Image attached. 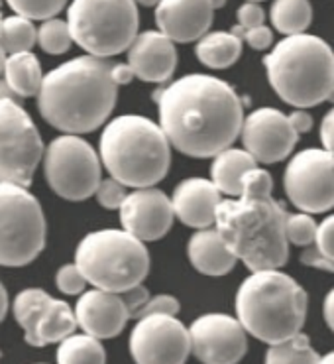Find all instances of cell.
Returning <instances> with one entry per match:
<instances>
[{
	"instance_id": "cell-24",
	"label": "cell",
	"mask_w": 334,
	"mask_h": 364,
	"mask_svg": "<svg viewBox=\"0 0 334 364\" xmlns=\"http://www.w3.org/2000/svg\"><path fill=\"white\" fill-rule=\"evenodd\" d=\"M2 79L9 83V87L20 99L36 97L42 89L43 71L38 58L32 51H20L10 53L4 61Z\"/></svg>"
},
{
	"instance_id": "cell-17",
	"label": "cell",
	"mask_w": 334,
	"mask_h": 364,
	"mask_svg": "<svg viewBox=\"0 0 334 364\" xmlns=\"http://www.w3.org/2000/svg\"><path fill=\"white\" fill-rule=\"evenodd\" d=\"M118 211L122 229L142 242H153L166 237L176 219L171 197L156 189V186L134 189L126 195Z\"/></svg>"
},
{
	"instance_id": "cell-9",
	"label": "cell",
	"mask_w": 334,
	"mask_h": 364,
	"mask_svg": "<svg viewBox=\"0 0 334 364\" xmlns=\"http://www.w3.org/2000/svg\"><path fill=\"white\" fill-rule=\"evenodd\" d=\"M48 223L28 187L0 181V266L20 268L42 255Z\"/></svg>"
},
{
	"instance_id": "cell-43",
	"label": "cell",
	"mask_w": 334,
	"mask_h": 364,
	"mask_svg": "<svg viewBox=\"0 0 334 364\" xmlns=\"http://www.w3.org/2000/svg\"><path fill=\"white\" fill-rule=\"evenodd\" d=\"M323 315H325V321L328 325V329L334 333V288L326 294L325 304H323Z\"/></svg>"
},
{
	"instance_id": "cell-33",
	"label": "cell",
	"mask_w": 334,
	"mask_h": 364,
	"mask_svg": "<svg viewBox=\"0 0 334 364\" xmlns=\"http://www.w3.org/2000/svg\"><path fill=\"white\" fill-rule=\"evenodd\" d=\"M14 14L28 18V20H50L55 18L65 9L67 0H6Z\"/></svg>"
},
{
	"instance_id": "cell-12",
	"label": "cell",
	"mask_w": 334,
	"mask_h": 364,
	"mask_svg": "<svg viewBox=\"0 0 334 364\" xmlns=\"http://www.w3.org/2000/svg\"><path fill=\"white\" fill-rule=\"evenodd\" d=\"M285 193L299 211L318 215L334 207V156L307 148L293 156L284 173Z\"/></svg>"
},
{
	"instance_id": "cell-14",
	"label": "cell",
	"mask_w": 334,
	"mask_h": 364,
	"mask_svg": "<svg viewBox=\"0 0 334 364\" xmlns=\"http://www.w3.org/2000/svg\"><path fill=\"white\" fill-rule=\"evenodd\" d=\"M136 364H185L191 355L189 329L176 315H144L130 335Z\"/></svg>"
},
{
	"instance_id": "cell-32",
	"label": "cell",
	"mask_w": 334,
	"mask_h": 364,
	"mask_svg": "<svg viewBox=\"0 0 334 364\" xmlns=\"http://www.w3.org/2000/svg\"><path fill=\"white\" fill-rule=\"evenodd\" d=\"M317 220L313 219V215L309 213H295L289 215L287 213V219H285V237L287 242L293 246H301V248H307V246L315 245V237H317Z\"/></svg>"
},
{
	"instance_id": "cell-39",
	"label": "cell",
	"mask_w": 334,
	"mask_h": 364,
	"mask_svg": "<svg viewBox=\"0 0 334 364\" xmlns=\"http://www.w3.org/2000/svg\"><path fill=\"white\" fill-rule=\"evenodd\" d=\"M120 297H122L126 309H128V315L130 317H138V314L142 311L144 305L148 304V299H150V291L144 288V284H136L132 288L122 291Z\"/></svg>"
},
{
	"instance_id": "cell-48",
	"label": "cell",
	"mask_w": 334,
	"mask_h": 364,
	"mask_svg": "<svg viewBox=\"0 0 334 364\" xmlns=\"http://www.w3.org/2000/svg\"><path fill=\"white\" fill-rule=\"evenodd\" d=\"M4 61H6V51L2 50V46H0V75L4 71Z\"/></svg>"
},
{
	"instance_id": "cell-15",
	"label": "cell",
	"mask_w": 334,
	"mask_h": 364,
	"mask_svg": "<svg viewBox=\"0 0 334 364\" xmlns=\"http://www.w3.org/2000/svg\"><path fill=\"white\" fill-rule=\"evenodd\" d=\"M189 339L203 364H238L248 353V333L232 315H200L189 327Z\"/></svg>"
},
{
	"instance_id": "cell-20",
	"label": "cell",
	"mask_w": 334,
	"mask_h": 364,
	"mask_svg": "<svg viewBox=\"0 0 334 364\" xmlns=\"http://www.w3.org/2000/svg\"><path fill=\"white\" fill-rule=\"evenodd\" d=\"M128 65L136 79L146 83H166L177 69L176 42L159 30L138 32L128 48Z\"/></svg>"
},
{
	"instance_id": "cell-28",
	"label": "cell",
	"mask_w": 334,
	"mask_h": 364,
	"mask_svg": "<svg viewBox=\"0 0 334 364\" xmlns=\"http://www.w3.org/2000/svg\"><path fill=\"white\" fill-rule=\"evenodd\" d=\"M318 360L320 356L305 333H297L291 339L269 345L266 353V364H318Z\"/></svg>"
},
{
	"instance_id": "cell-26",
	"label": "cell",
	"mask_w": 334,
	"mask_h": 364,
	"mask_svg": "<svg viewBox=\"0 0 334 364\" xmlns=\"http://www.w3.org/2000/svg\"><path fill=\"white\" fill-rule=\"evenodd\" d=\"M269 20L279 34H303L313 22V6L309 0H274Z\"/></svg>"
},
{
	"instance_id": "cell-46",
	"label": "cell",
	"mask_w": 334,
	"mask_h": 364,
	"mask_svg": "<svg viewBox=\"0 0 334 364\" xmlns=\"http://www.w3.org/2000/svg\"><path fill=\"white\" fill-rule=\"evenodd\" d=\"M136 4H140V6H148V9H151V6H156L159 0H134Z\"/></svg>"
},
{
	"instance_id": "cell-5",
	"label": "cell",
	"mask_w": 334,
	"mask_h": 364,
	"mask_svg": "<svg viewBox=\"0 0 334 364\" xmlns=\"http://www.w3.org/2000/svg\"><path fill=\"white\" fill-rule=\"evenodd\" d=\"M267 81L295 109L334 102V51L318 36H285L264 58Z\"/></svg>"
},
{
	"instance_id": "cell-11",
	"label": "cell",
	"mask_w": 334,
	"mask_h": 364,
	"mask_svg": "<svg viewBox=\"0 0 334 364\" xmlns=\"http://www.w3.org/2000/svg\"><path fill=\"white\" fill-rule=\"evenodd\" d=\"M40 130L20 101H0V181L28 187L42 161Z\"/></svg>"
},
{
	"instance_id": "cell-40",
	"label": "cell",
	"mask_w": 334,
	"mask_h": 364,
	"mask_svg": "<svg viewBox=\"0 0 334 364\" xmlns=\"http://www.w3.org/2000/svg\"><path fill=\"white\" fill-rule=\"evenodd\" d=\"M320 142L326 152L334 156V107L325 114V119L320 122Z\"/></svg>"
},
{
	"instance_id": "cell-4",
	"label": "cell",
	"mask_w": 334,
	"mask_h": 364,
	"mask_svg": "<svg viewBox=\"0 0 334 364\" xmlns=\"http://www.w3.org/2000/svg\"><path fill=\"white\" fill-rule=\"evenodd\" d=\"M309 296L281 270L252 272L236 291V319L266 345L291 339L305 325Z\"/></svg>"
},
{
	"instance_id": "cell-10",
	"label": "cell",
	"mask_w": 334,
	"mask_h": 364,
	"mask_svg": "<svg viewBox=\"0 0 334 364\" xmlns=\"http://www.w3.org/2000/svg\"><path fill=\"white\" fill-rule=\"evenodd\" d=\"M42 161L48 186L65 201H87L99 187L100 156L81 136H58L43 150Z\"/></svg>"
},
{
	"instance_id": "cell-34",
	"label": "cell",
	"mask_w": 334,
	"mask_h": 364,
	"mask_svg": "<svg viewBox=\"0 0 334 364\" xmlns=\"http://www.w3.org/2000/svg\"><path fill=\"white\" fill-rule=\"evenodd\" d=\"M128 187L122 186L118 179L114 178H107V179H100L99 187H97V191H95V197H97V201H99L100 207H104V209H109V211H114V209H120V205L124 203L126 191Z\"/></svg>"
},
{
	"instance_id": "cell-21",
	"label": "cell",
	"mask_w": 334,
	"mask_h": 364,
	"mask_svg": "<svg viewBox=\"0 0 334 364\" xmlns=\"http://www.w3.org/2000/svg\"><path fill=\"white\" fill-rule=\"evenodd\" d=\"M220 201H222L220 191L210 179L205 178L183 179L171 195L176 217L195 230L215 227Z\"/></svg>"
},
{
	"instance_id": "cell-42",
	"label": "cell",
	"mask_w": 334,
	"mask_h": 364,
	"mask_svg": "<svg viewBox=\"0 0 334 364\" xmlns=\"http://www.w3.org/2000/svg\"><path fill=\"white\" fill-rule=\"evenodd\" d=\"M110 77H112V81H114L117 87L128 85V83H132V79H136L128 63H114L110 68Z\"/></svg>"
},
{
	"instance_id": "cell-6",
	"label": "cell",
	"mask_w": 334,
	"mask_h": 364,
	"mask_svg": "<svg viewBox=\"0 0 334 364\" xmlns=\"http://www.w3.org/2000/svg\"><path fill=\"white\" fill-rule=\"evenodd\" d=\"M99 156L110 178L140 189L153 187L166 178L171 144L158 122L140 114H122L107 122L100 134Z\"/></svg>"
},
{
	"instance_id": "cell-29",
	"label": "cell",
	"mask_w": 334,
	"mask_h": 364,
	"mask_svg": "<svg viewBox=\"0 0 334 364\" xmlns=\"http://www.w3.org/2000/svg\"><path fill=\"white\" fill-rule=\"evenodd\" d=\"M38 40V28L33 26L32 20L14 14V16L2 18L0 24V46L10 53H20V51H32Z\"/></svg>"
},
{
	"instance_id": "cell-31",
	"label": "cell",
	"mask_w": 334,
	"mask_h": 364,
	"mask_svg": "<svg viewBox=\"0 0 334 364\" xmlns=\"http://www.w3.org/2000/svg\"><path fill=\"white\" fill-rule=\"evenodd\" d=\"M36 43H40L45 53L51 55H61L71 48L73 38L69 32V24L67 20H59V18H50V20H43L42 26L38 28V40Z\"/></svg>"
},
{
	"instance_id": "cell-8",
	"label": "cell",
	"mask_w": 334,
	"mask_h": 364,
	"mask_svg": "<svg viewBox=\"0 0 334 364\" xmlns=\"http://www.w3.org/2000/svg\"><path fill=\"white\" fill-rule=\"evenodd\" d=\"M67 24L73 43L89 55L107 60L128 50L138 36V4L134 0H73Z\"/></svg>"
},
{
	"instance_id": "cell-23",
	"label": "cell",
	"mask_w": 334,
	"mask_h": 364,
	"mask_svg": "<svg viewBox=\"0 0 334 364\" xmlns=\"http://www.w3.org/2000/svg\"><path fill=\"white\" fill-rule=\"evenodd\" d=\"M258 168V161L252 158L244 148H225L212 156L210 181L215 183L220 195L238 197L242 191V178L246 171Z\"/></svg>"
},
{
	"instance_id": "cell-16",
	"label": "cell",
	"mask_w": 334,
	"mask_h": 364,
	"mask_svg": "<svg viewBox=\"0 0 334 364\" xmlns=\"http://www.w3.org/2000/svg\"><path fill=\"white\" fill-rule=\"evenodd\" d=\"M240 138L244 150L258 164H277L289 158L299 142L289 117L271 107L256 109L244 117Z\"/></svg>"
},
{
	"instance_id": "cell-13",
	"label": "cell",
	"mask_w": 334,
	"mask_h": 364,
	"mask_svg": "<svg viewBox=\"0 0 334 364\" xmlns=\"http://www.w3.org/2000/svg\"><path fill=\"white\" fill-rule=\"evenodd\" d=\"M12 311L30 347L59 343L77 329L73 309L63 299H55L40 288L22 289L14 299Z\"/></svg>"
},
{
	"instance_id": "cell-41",
	"label": "cell",
	"mask_w": 334,
	"mask_h": 364,
	"mask_svg": "<svg viewBox=\"0 0 334 364\" xmlns=\"http://www.w3.org/2000/svg\"><path fill=\"white\" fill-rule=\"evenodd\" d=\"M289 120H291L293 128H295V132L297 134H305V132H309L311 128H313V119H311V114L307 112V109H295L291 114H287Z\"/></svg>"
},
{
	"instance_id": "cell-35",
	"label": "cell",
	"mask_w": 334,
	"mask_h": 364,
	"mask_svg": "<svg viewBox=\"0 0 334 364\" xmlns=\"http://www.w3.org/2000/svg\"><path fill=\"white\" fill-rule=\"evenodd\" d=\"M55 286L65 296H81L87 286V279L83 278V274L79 272L75 264H65L55 274Z\"/></svg>"
},
{
	"instance_id": "cell-47",
	"label": "cell",
	"mask_w": 334,
	"mask_h": 364,
	"mask_svg": "<svg viewBox=\"0 0 334 364\" xmlns=\"http://www.w3.org/2000/svg\"><path fill=\"white\" fill-rule=\"evenodd\" d=\"M318 364H334V350H333V353H328V355L320 356Z\"/></svg>"
},
{
	"instance_id": "cell-38",
	"label": "cell",
	"mask_w": 334,
	"mask_h": 364,
	"mask_svg": "<svg viewBox=\"0 0 334 364\" xmlns=\"http://www.w3.org/2000/svg\"><path fill=\"white\" fill-rule=\"evenodd\" d=\"M236 36H240L242 42L248 43L252 50L258 51H264L267 50V48H271V43H274V32H271V28H267L266 24L256 26V28H250V30H242V32H238Z\"/></svg>"
},
{
	"instance_id": "cell-19",
	"label": "cell",
	"mask_w": 334,
	"mask_h": 364,
	"mask_svg": "<svg viewBox=\"0 0 334 364\" xmlns=\"http://www.w3.org/2000/svg\"><path fill=\"white\" fill-rule=\"evenodd\" d=\"M212 18L209 0H159L156 4L158 30L176 43L197 42L210 30Z\"/></svg>"
},
{
	"instance_id": "cell-3",
	"label": "cell",
	"mask_w": 334,
	"mask_h": 364,
	"mask_svg": "<svg viewBox=\"0 0 334 364\" xmlns=\"http://www.w3.org/2000/svg\"><path fill=\"white\" fill-rule=\"evenodd\" d=\"M285 219L287 211L271 193H242L220 201L215 229L250 272L279 270L289 258Z\"/></svg>"
},
{
	"instance_id": "cell-1",
	"label": "cell",
	"mask_w": 334,
	"mask_h": 364,
	"mask_svg": "<svg viewBox=\"0 0 334 364\" xmlns=\"http://www.w3.org/2000/svg\"><path fill=\"white\" fill-rule=\"evenodd\" d=\"M159 127L171 148L191 158H212L238 140L242 99L226 81L191 73L156 91Z\"/></svg>"
},
{
	"instance_id": "cell-37",
	"label": "cell",
	"mask_w": 334,
	"mask_h": 364,
	"mask_svg": "<svg viewBox=\"0 0 334 364\" xmlns=\"http://www.w3.org/2000/svg\"><path fill=\"white\" fill-rule=\"evenodd\" d=\"M179 307H181V305L177 301V297L161 294V296L150 297L148 304L144 305L142 311L138 314L136 319H140L144 315H177L179 314Z\"/></svg>"
},
{
	"instance_id": "cell-18",
	"label": "cell",
	"mask_w": 334,
	"mask_h": 364,
	"mask_svg": "<svg viewBox=\"0 0 334 364\" xmlns=\"http://www.w3.org/2000/svg\"><path fill=\"white\" fill-rule=\"evenodd\" d=\"M77 327L95 339H112L124 331L130 319L120 294L92 288L83 291L73 309Z\"/></svg>"
},
{
	"instance_id": "cell-27",
	"label": "cell",
	"mask_w": 334,
	"mask_h": 364,
	"mask_svg": "<svg viewBox=\"0 0 334 364\" xmlns=\"http://www.w3.org/2000/svg\"><path fill=\"white\" fill-rule=\"evenodd\" d=\"M58 364H107V353L99 339L87 333H71L59 341Z\"/></svg>"
},
{
	"instance_id": "cell-30",
	"label": "cell",
	"mask_w": 334,
	"mask_h": 364,
	"mask_svg": "<svg viewBox=\"0 0 334 364\" xmlns=\"http://www.w3.org/2000/svg\"><path fill=\"white\" fill-rule=\"evenodd\" d=\"M301 262L318 270L334 272V215H328L323 223H318L315 245L303 250Z\"/></svg>"
},
{
	"instance_id": "cell-51",
	"label": "cell",
	"mask_w": 334,
	"mask_h": 364,
	"mask_svg": "<svg viewBox=\"0 0 334 364\" xmlns=\"http://www.w3.org/2000/svg\"><path fill=\"white\" fill-rule=\"evenodd\" d=\"M0 4H2V0H0ZM0 24H2V12H0Z\"/></svg>"
},
{
	"instance_id": "cell-50",
	"label": "cell",
	"mask_w": 334,
	"mask_h": 364,
	"mask_svg": "<svg viewBox=\"0 0 334 364\" xmlns=\"http://www.w3.org/2000/svg\"><path fill=\"white\" fill-rule=\"evenodd\" d=\"M246 2H264V0H246Z\"/></svg>"
},
{
	"instance_id": "cell-45",
	"label": "cell",
	"mask_w": 334,
	"mask_h": 364,
	"mask_svg": "<svg viewBox=\"0 0 334 364\" xmlns=\"http://www.w3.org/2000/svg\"><path fill=\"white\" fill-rule=\"evenodd\" d=\"M4 99H12V101H20V97H18L12 89L9 87V83L4 81V79H0V101H4Z\"/></svg>"
},
{
	"instance_id": "cell-25",
	"label": "cell",
	"mask_w": 334,
	"mask_h": 364,
	"mask_svg": "<svg viewBox=\"0 0 334 364\" xmlns=\"http://www.w3.org/2000/svg\"><path fill=\"white\" fill-rule=\"evenodd\" d=\"M242 38L234 32H207L197 40L195 53L209 69H226L242 55Z\"/></svg>"
},
{
	"instance_id": "cell-36",
	"label": "cell",
	"mask_w": 334,
	"mask_h": 364,
	"mask_svg": "<svg viewBox=\"0 0 334 364\" xmlns=\"http://www.w3.org/2000/svg\"><path fill=\"white\" fill-rule=\"evenodd\" d=\"M236 18H238V26H234V34L264 24L266 22V12L259 6V2H244L236 12Z\"/></svg>"
},
{
	"instance_id": "cell-44",
	"label": "cell",
	"mask_w": 334,
	"mask_h": 364,
	"mask_svg": "<svg viewBox=\"0 0 334 364\" xmlns=\"http://www.w3.org/2000/svg\"><path fill=\"white\" fill-rule=\"evenodd\" d=\"M6 311H9V294H6V288L0 282V323L4 321Z\"/></svg>"
},
{
	"instance_id": "cell-7",
	"label": "cell",
	"mask_w": 334,
	"mask_h": 364,
	"mask_svg": "<svg viewBox=\"0 0 334 364\" xmlns=\"http://www.w3.org/2000/svg\"><path fill=\"white\" fill-rule=\"evenodd\" d=\"M75 266L92 288L122 294L146 279L150 252L124 229H100L77 245Z\"/></svg>"
},
{
	"instance_id": "cell-22",
	"label": "cell",
	"mask_w": 334,
	"mask_h": 364,
	"mask_svg": "<svg viewBox=\"0 0 334 364\" xmlns=\"http://www.w3.org/2000/svg\"><path fill=\"white\" fill-rule=\"evenodd\" d=\"M187 256L195 270L210 278L230 274L238 262V258L232 255V250L215 227L200 229L191 235L187 242Z\"/></svg>"
},
{
	"instance_id": "cell-49",
	"label": "cell",
	"mask_w": 334,
	"mask_h": 364,
	"mask_svg": "<svg viewBox=\"0 0 334 364\" xmlns=\"http://www.w3.org/2000/svg\"><path fill=\"white\" fill-rule=\"evenodd\" d=\"M209 2H210V6H212L215 10L222 9V6L226 4V0H209Z\"/></svg>"
},
{
	"instance_id": "cell-2",
	"label": "cell",
	"mask_w": 334,
	"mask_h": 364,
	"mask_svg": "<svg viewBox=\"0 0 334 364\" xmlns=\"http://www.w3.org/2000/svg\"><path fill=\"white\" fill-rule=\"evenodd\" d=\"M110 68L107 60L87 53L51 69L36 95L43 120L63 134L77 136L107 124L118 99Z\"/></svg>"
},
{
	"instance_id": "cell-52",
	"label": "cell",
	"mask_w": 334,
	"mask_h": 364,
	"mask_svg": "<svg viewBox=\"0 0 334 364\" xmlns=\"http://www.w3.org/2000/svg\"><path fill=\"white\" fill-rule=\"evenodd\" d=\"M42 364H43V363H42Z\"/></svg>"
}]
</instances>
